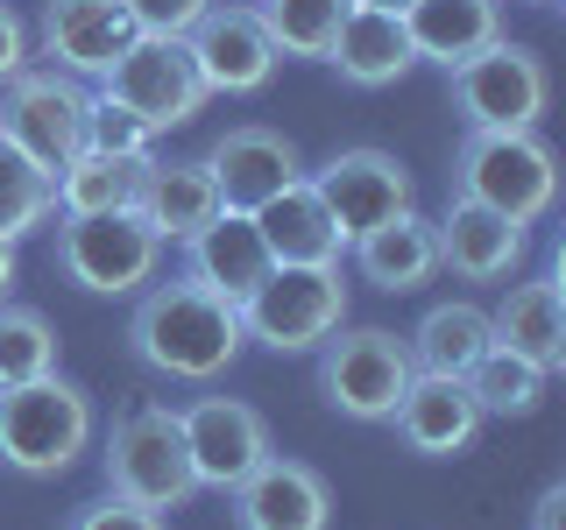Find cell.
<instances>
[{
  "label": "cell",
  "instance_id": "obj_1",
  "mask_svg": "<svg viewBox=\"0 0 566 530\" xmlns=\"http://www.w3.org/2000/svg\"><path fill=\"white\" fill-rule=\"evenodd\" d=\"M128 347L142 368L170 382H212L241 361L248 347V326H241V305L212 297L206 283H191L177 269L170 283H149L135 297V318H128Z\"/></svg>",
  "mask_w": 566,
  "mask_h": 530
},
{
  "label": "cell",
  "instance_id": "obj_2",
  "mask_svg": "<svg viewBox=\"0 0 566 530\" xmlns=\"http://www.w3.org/2000/svg\"><path fill=\"white\" fill-rule=\"evenodd\" d=\"M453 199H474L510 220H545L559 199V163L538 128H468L453 149Z\"/></svg>",
  "mask_w": 566,
  "mask_h": 530
},
{
  "label": "cell",
  "instance_id": "obj_3",
  "mask_svg": "<svg viewBox=\"0 0 566 530\" xmlns=\"http://www.w3.org/2000/svg\"><path fill=\"white\" fill-rule=\"evenodd\" d=\"M93 446V396L64 375H35V382H14L0 389V459L14 474H64L71 459Z\"/></svg>",
  "mask_w": 566,
  "mask_h": 530
},
{
  "label": "cell",
  "instance_id": "obj_4",
  "mask_svg": "<svg viewBox=\"0 0 566 530\" xmlns=\"http://www.w3.org/2000/svg\"><path fill=\"white\" fill-rule=\"evenodd\" d=\"M106 495H128V502L156 509V517H170V509H185L199 495L185 424H177L170 403H135V411L114 417V438H106Z\"/></svg>",
  "mask_w": 566,
  "mask_h": 530
},
{
  "label": "cell",
  "instance_id": "obj_5",
  "mask_svg": "<svg viewBox=\"0 0 566 530\" xmlns=\"http://www.w3.org/2000/svg\"><path fill=\"white\" fill-rule=\"evenodd\" d=\"M241 326L270 353H312L318 340H333L347 326L340 262H270V276L241 305Z\"/></svg>",
  "mask_w": 566,
  "mask_h": 530
},
{
  "label": "cell",
  "instance_id": "obj_6",
  "mask_svg": "<svg viewBox=\"0 0 566 530\" xmlns=\"http://www.w3.org/2000/svg\"><path fill=\"white\" fill-rule=\"evenodd\" d=\"M318 396L354 424H389L397 396L411 389V347L389 326H340L333 340H318Z\"/></svg>",
  "mask_w": 566,
  "mask_h": 530
},
{
  "label": "cell",
  "instance_id": "obj_7",
  "mask_svg": "<svg viewBox=\"0 0 566 530\" xmlns=\"http://www.w3.org/2000/svg\"><path fill=\"white\" fill-rule=\"evenodd\" d=\"M164 241L142 226V212H78L57 226V269L93 297H128L156 283Z\"/></svg>",
  "mask_w": 566,
  "mask_h": 530
},
{
  "label": "cell",
  "instance_id": "obj_8",
  "mask_svg": "<svg viewBox=\"0 0 566 530\" xmlns=\"http://www.w3.org/2000/svg\"><path fill=\"white\" fill-rule=\"evenodd\" d=\"M447 78H453V106L468 128H538L545 99H553L545 57L531 43H510V35H495L489 50H474Z\"/></svg>",
  "mask_w": 566,
  "mask_h": 530
},
{
  "label": "cell",
  "instance_id": "obj_9",
  "mask_svg": "<svg viewBox=\"0 0 566 530\" xmlns=\"http://www.w3.org/2000/svg\"><path fill=\"white\" fill-rule=\"evenodd\" d=\"M85 106H93V93L71 71H14L0 93V135L57 177L85 149Z\"/></svg>",
  "mask_w": 566,
  "mask_h": 530
},
{
  "label": "cell",
  "instance_id": "obj_10",
  "mask_svg": "<svg viewBox=\"0 0 566 530\" xmlns=\"http://www.w3.org/2000/svg\"><path fill=\"white\" fill-rule=\"evenodd\" d=\"M99 93L120 99L128 114H142L156 135L199 120V106H206V85H199V64H191L185 35H135L114 57V71L99 78Z\"/></svg>",
  "mask_w": 566,
  "mask_h": 530
},
{
  "label": "cell",
  "instance_id": "obj_11",
  "mask_svg": "<svg viewBox=\"0 0 566 530\" xmlns=\"http://www.w3.org/2000/svg\"><path fill=\"white\" fill-rule=\"evenodd\" d=\"M185 50H191V64H199L206 99H255L262 85L276 78V64H283L270 29L255 22V8H220V0L191 22Z\"/></svg>",
  "mask_w": 566,
  "mask_h": 530
},
{
  "label": "cell",
  "instance_id": "obj_12",
  "mask_svg": "<svg viewBox=\"0 0 566 530\" xmlns=\"http://www.w3.org/2000/svg\"><path fill=\"white\" fill-rule=\"evenodd\" d=\"M177 424H185L199 488L234 495L248 474L270 459V424H262V411H255V403H241V396H191L185 411H177Z\"/></svg>",
  "mask_w": 566,
  "mask_h": 530
},
{
  "label": "cell",
  "instance_id": "obj_13",
  "mask_svg": "<svg viewBox=\"0 0 566 530\" xmlns=\"http://www.w3.org/2000/svg\"><path fill=\"white\" fill-rule=\"evenodd\" d=\"M305 177H312L318 205L333 212V226H340L347 241L368 234V226H382V220H397V212H411V170L389 149H340Z\"/></svg>",
  "mask_w": 566,
  "mask_h": 530
},
{
  "label": "cell",
  "instance_id": "obj_14",
  "mask_svg": "<svg viewBox=\"0 0 566 530\" xmlns=\"http://www.w3.org/2000/svg\"><path fill=\"white\" fill-rule=\"evenodd\" d=\"M142 35L128 0H43V22H35V43H43L50 71H71V78H106L114 57Z\"/></svg>",
  "mask_w": 566,
  "mask_h": 530
},
{
  "label": "cell",
  "instance_id": "obj_15",
  "mask_svg": "<svg viewBox=\"0 0 566 530\" xmlns=\"http://www.w3.org/2000/svg\"><path fill=\"white\" fill-rule=\"evenodd\" d=\"M199 163L212 170V191H220L227 212H255V205H270L283 184H297V177H305L297 141L276 135V128H255V120H248V128H227L199 156Z\"/></svg>",
  "mask_w": 566,
  "mask_h": 530
},
{
  "label": "cell",
  "instance_id": "obj_16",
  "mask_svg": "<svg viewBox=\"0 0 566 530\" xmlns=\"http://www.w3.org/2000/svg\"><path fill=\"white\" fill-rule=\"evenodd\" d=\"M234 530H333V488L305 459L270 453L234 488Z\"/></svg>",
  "mask_w": 566,
  "mask_h": 530
},
{
  "label": "cell",
  "instance_id": "obj_17",
  "mask_svg": "<svg viewBox=\"0 0 566 530\" xmlns=\"http://www.w3.org/2000/svg\"><path fill=\"white\" fill-rule=\"evenodd\" d=\"M432 241H439V269H453L460 283H503L531 255V226L510 220V212L474 205V199H453L439 212Z\"/></svg>",
  "mask_w": 566,
  "mask_h": 530
},
{
  "label": "cell",
  "instance_id": "obj_18",
  "mask_svg": "<svg viewBox=\"0 0 566 530\" xmlns=\"http://www.w3.org/2000/svg\"><path fill=\"white\" fill-rule=\"evenodd\" d=\"M389 424H397V438L424 459H453L474 446V432H482V411H474L468 382L460 375H411V389L397 396V411H389Z\"/></svg>",
  "mask_w": 566,
  "mask_h": 530
},
{
  "label": "cell",
  "instance_id": "obj_19",
  "mask_svg": "<svg viewBox=\"0 0 566 530\" xmlns=\"http://www.w3.org/2000/svg\"><path fill=\"white\" fill-rule=\"evenodd\" d=\"M185 276L206 283V290L227 297V305H248V290L270 276V247H262L255 220L220 205L199 234H185Z\"/></svg>",
  "mask_w": 566,
  "mask_h": 530
},
{
  "label": "cell",
  "instance_id": "obj_20",
  "mask_svg": "<svg viewBox=\"0 0 566 530\" xmlns=\"http://www.w3.org/2000/svg\"><path fill=\"white\" fill-rule=\"evenodd\" d=\"M489 332L495 347L524 353L531 368L559 375L566 368V290H559V269L531 276V283H510V297L489 311Z\"/></svg>",
  "mask_w": 566,
  "mask_h": 530
},
{
  "label": "cell",
  "instance_id": "obj_21",
  "mask_svg": "<svg viewBox=\"0 0 566 530\" xmlns=\"http://www.w3.org/2000/svg\"><path fill=\"white\" fill-rule=\"evenodd\" d=\"M347 255H354V269H361V283H376L389 297L424 290V283L439 276V241H432V220H424L418 205L397 212V220H382V226H368V234H354Z\"/></svg>",
  "mask_w": 566,
  "mask_h": 530
},
{
  "label": "cell",
  "instance_id": "obj_22",
  "mask_svg": "<svg viewBox=\"0 0 566 530\" xmlns=\"http://www.w3.org/2000/svg\"><path fill=\"white\" fill-rule=\"evenodd\" d=\"M403 35H411L418 64L453 71L503 35V0H411L403 8Z\"/></svg>",
  "mask_w": 566,
  "mask_h": 530
},
{
  "label": "cell",
  "instance_id": "obj_23",
  "mask_svg": "<svg viewBox=\"0 0 566 530\" xmlns=\"http://www.w3.org/2000/svg\"><path fill=\"white\" fill-rule=\"evenodd\" d=\"M326 64L340 71L347 85H361V93H382V85H397L403 71L418 64L411 35H403V14H382V8H347L340 35H333Z\"/></svg>",
  "mask_w": 566,
  "mask_h": 530
},
{
  "label": "cell",
  "instance_id": "obj_24",
  "mask_svg": "<svg viewBox=\"0 0 566 530\" xmlns=\"http://www.w3.org/2000/svg\"><path fill=\"white\" fill-rule=\"evenodd\" d=\"M255 220L262 247H270V262H340L347 255V234L333 226V212L318 205L312 177H297V184H283L270 205L248 212Z\"/></svg>",
  "mask_w": 566,
  "mask_h": 530
},
{
  "label": "cell",
  "instance_id": "obj_25",
  "mask_svg": "<svg viewBox=\"0 0 566 530\" xmlns=\"http://www.w3.org/2000/svg\"><path fill=\"white\" fill-rule=\"evenodd\" d=\"M135 212H142V226H149L156 241H185V234H199L212 212H220L212 170H206V163H164V156H149Z\"/></svg>",
  "mask_w": 566,
  "mask_h": 530
},
{
  "label": "cell",
  "instance_id": "obj_26",
  "mask_svg": "<svg viewBox=\"0 0 566 530\" xmlns=\"http://www.w3.org/2000/svg\"><path fill=\"white\" fill-rule=\"evenodd\" d=\"M489 311L468 305V297H447V305H432L418 318L411 332H403V347H411V368L418 375H468L474 361L489 353Z\"/></svg>",
  "mask_w": 566,
  "mask_h": 530
},
{
  "label": "cell",
  "instance_id": "obj_27",
  "mask_svg": "<svg viewBox=\"0 0 566 530\" xmlns=\"http://www.w3.org/2000/svg\"><path fill=\"white\" fill-rule=\"evenodd\" d=\"M142 170H149V156H99V149H78L57 177H50V184H57V220H78V212H135Z\"/></svg>",
  "mask_w": 566,
  "mask_h": 530
},
{
  "label": "cell",
  "instance_id": "obj_28",
  "mask_svg": "<svg viewBox=\"0 0 566 530\" xmlns=\"http://www.w3.org/2000/svg\"><path fill=\"white\" fill-rule=\"evenodd\" d=\"M460 382H468V396H474V411H482V417H531L545 403V382H553V375L531 368L524 353H510V347L489 340V353Z\"/></svg>",
  "mask_w": 566,
  "mask_h": 530
},
{
  "label": "cell",
  "instance_id": "obj_29",
  "mask_svg": "<svg viewBox=\"0 0 566 530\" xmlns=\"http://www.w3.org/2000/svg\"><path fill=\"white\" fill-rule=\"evenodd\" d=\"M354 0H255V22L270 29L276 57H318L326 64L333 35H340Z\"/></svg>",
  "mask_w": 566,
  "mask_h": 530
},
{
  "label": "cell",
  "instance_id": "obj_30",
  "mask_svg": "<svg viewBox=\"0 0 566 530\" xmlns=\"http://www.w3.org/2000/svg\"><path fill=\"white\" fill-rule=\"evenodd\" d=\"M57 220V184L43 163H29L8 135H0V241H29L35 226Z\"/></svg>",
  "mask_w": 566,
  "mask_h": 530
},
{
  "label": "cell",
  "instance_id": "obj_31",
  "mask_svg": "<svg viewBox=\"0 0 566 530\" xmlns=\"http://www.w3.org/2000/svg\"><path fill=\"white\" fill-rule=\"evenodd\" d=\"M57 375V326H50L35 305H0V389Z\"/></svg>",
  "mask_w": 566,
  "mask_h": 530
},
{
  "label": "cell",
  "instance_id": "obj_32",
  "mask_svg": "<svg viewBox=\"0 0 566 530\" xmlns=\"http://www.w3.org/2000/svg\"><path fill=\"white\" fill-rule=\"evenodd\" d=\"M85 149H99V156H156V128L142 114H128L120 99L93 93V106H85Z\"/></svg>",
  "mask_w": 566,
  "mask_h": 530
},
{
  "label": "cell",
  "instance_id": "obj_33",
  "mask_svg": "<svg viewBox=\"0 0 566 530\" xmlns=\"http://www.w3.org/2000/svg\"><path fill=\"white\" fill-rule=\"evenodd\" d=\"M64 530H170V517L128 502V495H99V502H78V509H71Z\"/></svg>",
  "mask_w": 566,
  "mask_h": 530
},
{
  "label": "cell",
  "instance_id": "obj_34",
  "mask_svg": "<svg viewBox=\"0 0 566 530\" xmlns=\"http://www.w3.org/2000/svg\"><path fill=\"white\" fill-rule=\"evenodd\" d=\"M142 35H191V22L212 8V0H128Z\"/></svg>",
  "mask_w": 566,
  "mask_h": 530
},
{
  "label": "cell",
  "instance_id": "obj_35",
  "mask_svg": "<svg viewBox=\"0 0 566 530\" xmlns=\"http://www.w3.org/2000/svg\"><path fill=\"white\" fill-rule=\"evenodd\" d=\"M14 71H29V29H22V14L0 0V85H8Z\"/></svg>",
  "mask_w": 566,
  "mask_h": 530
},
{
  "label": "cell",
  "instance_id": "obj_36",
  "mask_svg": "<svg viewBox=\"0 0 566 530\" xmlns=\"http://www.w3.org/2000/svg\"><path fill=\"white\" fill-rule=\"evenodd\" d=\"M531 530H566V481H553L538 495V509H531Z\"/></svg>",
  "mask_w": 566,
  "mask_h": 530
},
{
  "label": "cell",
  "instance_id": "obj_37",
  "mask_svg": "<svg viewBox=\"0 0 566 530\" xmlns=\"http://www.w3.org/2000/svg\"><path fill=\"white\" fill-rule=\"evenodd\" d=\"M8 290H14V241H0V305H8Z\"/></svg>",
  "mask_w": 566,
  "mask_h": 530
},
{
  "label": "cell",
  "instance_id": "obj_38",
  "mask_svg": "<svg viewBox=\"0 0 566 530\" xmlns=\"http://www.w3.org/2000/svg\"><path fill=\"white\" fill-rule=\"evenodd\" d=\"M354 8H382V14H403L411 0H354Z\"/></svg>",
  "mask_w": 566,
  "mask_h": 530
},
{
  "label": "cell",
  "instance_id": "obj_39",
  "mask_svg": "<svg viewBox=\"0 0 566 530\" xmlns=\"http://www.w3.org/2000/svg\"><path fill=\"white\" fill-rule=\"evenodd\" d=\"M531 8H553V0H531Z\"/></svg>",
  "mask_w": 566,
  "mask_h": 530
}]
</instances>
